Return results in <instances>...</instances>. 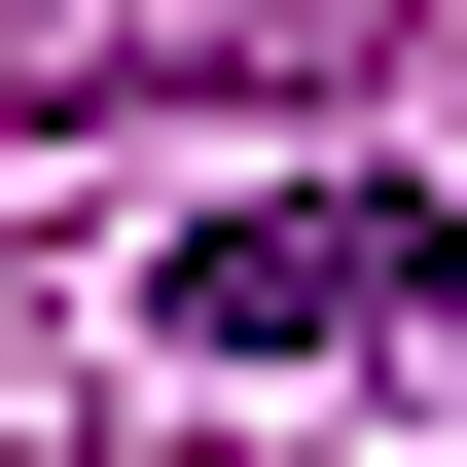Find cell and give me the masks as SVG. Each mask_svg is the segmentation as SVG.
Returning <instances> with one entry per match:
<instances>
[{
  "label": "cell",
  "instance_id": "obj_1",
  "mask_svg": "<svg viewBox=\"0 0 467 467\" xmlns=\"http://www.w3.org/2000/svg\"><path fill=\"white\" fill-rule=\"evenodd\" d=\"M144 288H180V359H467V180H252V216H180L144 252Z\"/></svg>",
  "mask_w": 467,
  "mask_h": 467
}]
</instances>
